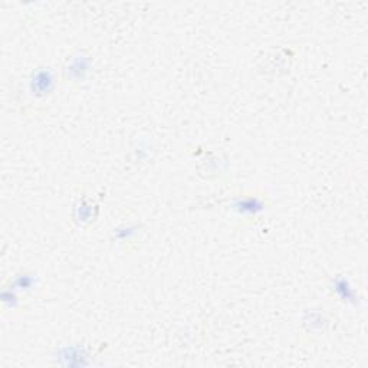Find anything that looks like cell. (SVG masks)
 I'll return each instance as SVG.
<instances>
[{
	"label": "cell",
	"mask_w": 368,
	"mask_h": 368,
	"mask_svg": "<svg viewBox=\"0 0 368 368\" xmlns=\"http://www.w3.org/2000/svg\"><path fill=\"white\" fill-rule=\"evenodd\" d=\"M28 89L32 98L45 100L55 89V73L49 68H40L30 75Z\"/></svg>",
	"instance_id": "1"
},
{
	"label": "cell",
	"mask_w": 368,
	"mask_h": 368,
	"mask_svg": "<svg viewBox=\"0 0 368 368\" xmlns=\"http://www.w3.org/2000/svg\"><path fill=\"white\" fill-rule=\"evenodd\" d=\"M88 72H89V58L82 53L72 56L69 65L65 69L67 78L75 82L84 81Z\"/></svg>",
	"instance_id": "2"
}]
</instances>
